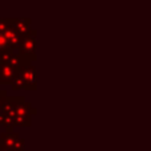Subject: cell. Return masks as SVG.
Listing matches in <instances>:
<instances>
[{
    "label": "cell",
    "mask_w": 151,
    "mask_h": 151,
    "mask_svg": "<svg viewBox=\"0 0 151 151\" xmlns=\"http://www.w3.org/2000/svg\"><path fill=\"white\" fill-rule=\"evenodd\" d=\"M0 142L11 151H23L24 150V141L20 138L19 134L15 133H3L0 134Z\"/></svg>",
    "instance_id": "obj_1"
},
{
    "label": "cell",
    "mask_w": 151,
    "mask_h": 151,
    "mask_svg": "<svg viewBox=\"0 0 151 151\" xmlns=\"http://www.w3.org/2000/svg\"><path fill=\"white\" fill-rule=\"evenodd\" d=\"M0 151H11V150H8V149H7V147H5V146H4V145H3V143H1V142H0Z\"/></svg>",
    "instance_id": "obj_5"
},
{
    "label": "cell",
    "mask_w": 151,
    "mask_h": 151,
    "mask_svg": "<svg viewBox=\"0 0 151 151\" xmlns=\"http://www.w3.org/2000/svg\"><path fill=\"white\" fill-rule=\"evenodd\" d=\"M0 66H1V63H0Z\"/></svg>",
    "instance_id": "obj_6"
},
{
    "label": "cell",
    "mask_w": 151,
    "mask_h": 151,
    "mask_svg": "<svg viewBox=\"0 0 151 151\" xmlns=\"http://www.w3.org/2000/svg\"><path fill=\"white\" fill-rule=\"evenodd\" d=\"M8 96H7V91L5 90H0V110L3 109V106H4L5 101H7Z\"/></svg>",
    "instance_id": "obj_4"
},
{
    "label": "cell",
    "mask_w": 151,
    "mask_h": 151,
    "mask_svg": "<svg viewBox=\"0 0 151 151\" xmlns=\"http://www.w3.org/2000/svg\"><path fill=\"white\" fill-rule=\"evenodd\" d=\"M8 50H12V49H11L9 44H8V40L5 37V35L0 32V55L4 52H8Z\"/></svg>",
    "instance_id": "obj_3"
},
{
    "label": "cell",
    "mask_w": 151,
    "mask_h": 151,
    "mask_svg": "<svg viewBox=\"0 0 151 151\" xmlns=\"http://www.w3.org/2000/svg\"><path fill=\"white\" fill-rule=\"evenodd\" d=\"M16 74H17V68L1 63V66H0V83H12Z\"/></svg>",
    "instance_id": "obj_2"
}]
</instances>
